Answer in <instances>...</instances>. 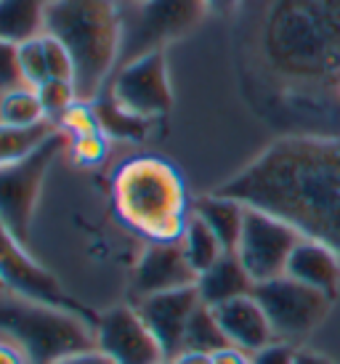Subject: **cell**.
<instances>
[{"label": "cell", "mask_w": 340, "mask_h": 364, "mask_svg": "<svg viewBox=\"0 0 340 364\" xmlns=\"http://www.w3.org/2000/svg\"><path fill=\"white\" fill-rule=\"evenodd\" d=\"M216 192L340 253V133L285 136Z\"/></svg>", "instance_id": "6da1fadb"}, {"label": "cell", "mask_w": 340, "mask_h": 364, "mask_svg": "<svg viewBox=\"0 0 340 364\" xmlns=\"http://www.w3.org/2000/svg\"><path fill=\"white\" fill-rule=\"evenodd\" d=\"M46 35L67 46L75 59V88L83 104L99 99L122 53V11L115 0H48Z\"/></svg>", "instance_id": "7a4b0ae2"}, {"label": "cell", "mask_w": 340, "mask_h": 364, "mask_svg": "<svg viewBox=\"0 0 340 364\" xmlns=\"http://www.w3.org/2000/svg\"><path fill=\"white\" fill-rule=\"evenodd\" d=\"M115 210L149 242L181 240L186 229V192L173 165L157 157L125 162L115 176Z\"/></svg>", "instance_id": "3957f363"}, {"label": "cell", "mask_w": 340, "mask_h": 364, "mask_svg": "<svg viewBox=\"0 0 340 364\" xmlns=\"http://www.w3.org/2000/svg\"><path fill=\"white\" fill-rule=\"evenodd\" d=\"M0 324L6 341L19 346L30 364H56L67 356L99 348L96 324L80 314L35 304L3 290Z\"/></svg>", "instance_id": "277c9868"}, {"label": "cell", "mask_w": 340, "mask_h": 364, "mask_svg": "<svg viewBox=\"0 0 340 364\" xmlns=\"http://www.w3.org/2000/svg\"><path fill=\"white\" fill-rule=\"evenodd\" d=\"M64 146H67V131L61 128L53 139H48L30 157L3 165V178H0L3 181V229L14 234L19 242H24L30 234L43 178L48 173L51 162L59 157Z\"/></svg>", "instance_id": "5b68a950"}, {"label": "cell", "mask_w": 340, "mask_h": 364, "mask_svg": "<svg viewBox=\"0 0 340 364\" xmlns=\"http://www.w3.org/2000/svg\"><path fill=\"white\" fill-rule=\"evenodd\" d=\"M253 298L266 311L277 338L309 335L327 316L332 301L330 295L314 290L287 274L266 279V282H255Z\"/></svg>", "instance_id": "8992f818"}, {"label": "cell", "mask_w": 340, "mask_h": 364, "mask_svg": "<svg viewBox=\"0 0 340 364\" xmlns=\"http://www.w3.org/2000/svg\"><path fill=\"white\" fill-rule=\"evenodd\" d=\"M110 96L125 112L144 120L165 114L173 107L165 48L147 51L120 64L110 80Z\"/></svg>", "instance_id": "52a82bcc"}, {"label": "cell", "mask_w": 340, "mask_h": 364, "mask_svg": "<svg viewBox=\"0 0 340 364\" xmlns=\"http://www.w3.org/2000/svg\"><path fill=\"white\" fill-rule=\"evenodd\" d=\"M300 240L303 237L290 223L280 221L271 213L248 208L240 245L234 253L240 255V261L255 282H266L287 272V261Z\"/></svg>", "instance_id": "ba28073f"}, {"label": "cell", "mask_w": 340, "mask_h": 364, "mask_svg": "<svg viewBox=\"0 0 340 364\" xmlns=\"http://www.w3.org/2000/svg\"><path fill=\"white\" fill-rule=\"evenodd\" d=\"M24 242H19L14 234H9L3 229V290L35 301V304L56 306L64 311L80 314L83 319L99 324L101 316L85 309L83 304H78L64 287L59 284V279L51 272H46L41 263H35L30 255L24 253Z\"/></svg>", "instance_id": "9c48e42d"}, {"label": "cell", "mask_w": 340, "mask_h": 364, "mask_svg": "<svg viewBox=\"0 0 340 364\" xmlns=\"http://www.w3.org/2000/svg\"><path fill=\"white\" fill-rule=\"evenodd\" d=\"M99 348L115 364H162L168 362L157 338L147 327L136 306H117L101 314L96 324Z\"/></svg>", "instance_id": "30bf717a"}, {"label": "cell", "mask_w": 340, "mask_h": 364, "mask_svg": "<svg viewBox=\"0 0 340 364\" xmlns=\"http://www.w3.org/2000/svg\"><path fill=\"white\" fill-rule=\"evenodd\" d=\"M202 306V298L197 293V284L170 290V293L149 295L136 304L139 314L144 316L147 327L157 338L162 354L168 362H176L186 348V330L194 311Z\"/></svg>", "instance_id": "8fae6325"}, {"label": "cell", "mask_w": 340, "mask_h": 364, "mask_svg": "<svg viewBox=\"0 0 340 364\" xmlns=\"http://www.w3.org/2000/svg\"><path fill=\"white\" fill-rule=\"evenodd\" d=\"M200 274L194 272L189 263L181 240H168V242H149L147 253L141 255L136 274H133V295L144 301L149 295L170 293L181 287L197 284Z\"/></svg>", "instance_id": "7c38bea8"}, {"label": "cell", "mask_w": 340, "mask_h": 364, "mask_svg": "<svg viewBox=\"0 0 340 364\" xmlns=\"http://www.w3.org/2000/svg\"><path fill=\"white\" fill-rule=\"evenodd\" d=\"M223 333L229 335L231 346H237L248 354H255L263 346L274 343V327H271L266 311L250 295H242L237 301H229L216 309Z\"/></svg>", "instance_id": "4fadbf2b"}, {"label": "cell", "mask_w": 340, "mask_h": 364, "mask_svg": "<svg viewBox=\"0 0 340 364\" xmlns=\"http://www.w3.org/2000/svg\"><path fill=\"white\" fill-rule=\"evenodd\" d=\"M285 274L292 277V279H298V282L309 284L314 290H322L324 295L335 298L340 287V253L335 247H330V245L319 242V240L303 237L295 245Z\"/></svg>", "instance_id": "5bb4252c"}, {"label": "cell", "mask_w": 340, "mask_h": 364, "mask_svg": "<svg viewBox=\"0 0 340 364\" xmlns=\"http://www.w3.org/2000/svg\"><path fill=\"white\" fill-rule=\"evenodd\" d=\"M253 287H255V279L248 274L237 253H223L211 269H205L197 277V293H200L202 304L211 309L237 301L242 295H250Z\"/></svg>", "instance_id": "9a60e30c"}, {"label": "cell", "mask_w": 340, "mask_h": 364, "mask_svg": "<svg viewBox=\"0 0 340 364\" xmlns=\"http://www.w3.org/2000/svg\"><path fill=\"white\" fill-rule=\"evenodd\" d=\"M191 213L205 221L213 229V234L221 240V245L234 253L242 237V226H245V215H248V205H242L240 200H231L223 194L213 192L205 194L200 200H194Z\"/></svg>", "instance_id": "2e32d148"}, {"label": "cell", "mask_w": 340, "mask_h": 364, "mask_svg": "<svg viewBox=\"0 0 340 364\" xmlns=\"http://www.w3.org/2000/svg\"><path fill=\"white\" fill-rule=\"evenodd\" d=\"M48 0H0V32L6 43H24L46 32Z\"/></svg>", "instance_id": "e0dca14e"}, {"label": "cell", "mask_w": 340, "mask_h": 364, "mask_svg": "<svg viewBox=\"0 0 340 364\" xmlns=\"http://www.w3.org/2000/svg\"><path fill=\"white\" fill-rule=\"evenodd\" d=\"M59 131L61 125L51 117L35 122V125H19V128L3 125L0 128V162L9 165V162L21 160V157H30Z\"/></svg>", "instance_id": "ac0fdd59"}, {"label": "cell", "mask_w": 340, "mask_h": 364, "mask_svg": "<svg viewBox=\"0 0 340 364\" xmlns=\"http://www.w3.org/2000/svg\"><path fill=\"white\" fill-rule=\"evenodd\" d=\"M181 245H184V253L189 258V263L194 266V272L202 274L205 269H211L213 263L218 261L223 253H229L221 240L213 234V229L205 221H200L194 213L186 221V229L181 234Z\"/></svg>", "instance_id": "d6986e66"}, {"label": "cell", "mask_w": 340, "mask_h": 364, "mask_svg": "<svg viewBox=\"0 0 340 364\" xmlns=\"http://www.w3.org/2000/svg\"><path fill=\"white\" fill-rule=\"evenodd\" d=\"M231 341L229 335L223 333V327L218 322L216 309L202 304L189 322L186 330V348L184 351H197V354H218L223 348H229Z\"/></svg>", "instance_id": "ffe728a7"}, {"label": "cell", "mask_w": 340, "mask_h": 364, "mask_svg": "<svg viewBox=\"0 0 340 364\" xmlns=\"http://www.w3.org/2000/svg\"><path fill=\"white\" fill-rule=\"evenodd\" d=\"M93 114L99 120V128L110 136H117V139H141L147 128H149V120L144 117H136L120 107V104L112 99L107 93V99H101L96 107H93Z\"/></svg>", "instance_id": "44dd1931"}, {"label": "cell", "mask_w": 340, "mask_h": 364, "mask_svg": "<svg viewBox=\"0 0 340 364\" xmlns=\"http://www.w3.org/2000/svg\"><path fill=\"white\" fill-rule=\"evenodd\" d=\"M48 114L43 109V102L35 88H19V91L3 93V104H0V122L19 128V125H35V122L46 120Z\"/></svg>", "instance_id": "7402d4cb"}, {"label": "cell", "mask_w": 340, "mask_h": 364, "mask_svg": "<svg viewBox=\"0 0 340 364\" xmlns=\"http://www.w3.org/2000/svg\"><path fill=\"white\" fill-rule=\"evenodd\" d=\"M35 91L41 96L46 114H48L51 120L59 122V125H61V117L80 102V99H78V88H75V82H70V80H48V82H43L41 88H35Z\"/></svg>", "instance_id": "603a6c76"}, {"label": "cell", "mask_w": 340, "mask_h": 364, "mask_svg": "<svg viewBox=\"0 0 340 364\" xmlns=\"http://www.w3.org/2000/svg\"><path fill=\"white\" fill-rule=\"evenodd\" d=\"M16 51H19L21 72L30 82V88H41L43 82L51 80L48 61H46V51H43V35L32 38V41L16 43Z\"/></svg>", "instance_id": "cb8c5ba5"}, {"label": "cell", "mask_w": 340, "mask_h": 364, "mask_svg": "<svg viewBox=\"0 0 340 364\" xmlns=\"http://www.w3.org/2000/svg\"><path fill=\"white\" fill-rule=\"evenodd\" d=\"M43 51H46V61H48L51 80L75 82V59H72V53L67 51L64 43L43 32Z\"/></svg>", "instance_id": "d4e9b609"}, {"label": "cell", "mask_w": 340, "mask_h": 364, "mask_svg": "<svg viewBox=\"0 0 340 364\" xmlns=\"http://www.w3.org/2000/svg\"><path fill=\"white\" fill-rule=\"evenodd\" d=\"M0 82H3V93L30 88V82H27L24 72H21L16 43L3 41V46H0Z\"/></svg>", "instance_id": "484cf974"}, {"label": "cell", "mask_w": 340, "mask_h": 364, "mask_svg": "<svg viewBox=\"0 0 340 364\" xmlns=\"http://www.w3.org/2000/svg\"><path fill=\"white\" fill-rule=\"evenodd\" d=\"M295 348L290 343H269L263 346L260 351L250 354V364H295Z\"/></svg>", "instance_id": "4316f807"}, {"label": "cell", "mask_w": 340, "mask_h": 364, "mask_svg": "<svg viewBox=\"0 0 340 364\" xmlns=\"http://www.w3.org/2000/svg\"><path fill=\"white\" fill-rule=\"evenodd\" d=\"M75 154L83 162H96L104 154V141H101L99 133H88V136H78L75 141Z\"/></svg>", "instance_id": "83f0119b"}, {"label": "cell", "mask_w": 340, "mask_h": 364, "mask_svg": "<svg viewBox=\"0 0 340 364\" xmlns=\"http://www.w3.org/2000/svg\"><path fill=\"white\" fill-rule=\"evenodd\" d=\"M56 364H115V362L101 348H90V351H83V354L67 356V359H61Z\"/></svg>", "instance_id": "f1b7e54d"}, {"label": "cell", "mask_w": 340, "mask_h": 364, "mask_svg": "<svg viewBox=\"0 0 340 364\" xmlns=\"http://www.w3.org/2000/svg\"><path fill=\"white\" fill-rule=\"evenodd\" d=\"M213 364H250V354L237 346H229L218 354H213Z\"/></svg>", "instance_id": "f546056e"}, {"label": "cell", "mask_w": 340, "mask_h": 364, "mask_svg": "<svg viewBox=\"0 0 340 364\" xmlns=\"http://www.w3.org/2000/svg\"><path fill=\"white\" fill-rule=\"evenodd\" d=\"M0 362L3 364H30L27 356L21 354L19 346H14L11 341H3V348H0Z\"/></svg>", "instance_id": "4dcf8cb0"}, {"label": "cell", "mask_w": 340, "mask_h": 364, "mask_svg": "<svg viewBox=\"0 0 340 364\" xmlns=\"http://www.w3.org/2000/svg\"><path fill=\"white\" fill-rule=\"evenodd\" d=\"M173 364H213V354H197V351H184Z\"/></svg>", "instance_id": "1f68e13d"}, {"label": "cell", "mask_w": 340, "mask_h": 364, "mask_svg": "<svg viewBox=\"0 0 340 364\" xmlns=\"http://www.w3.org/2000/svg\"><path fill=\"white\" fill-rule=\"evenodd\" d=\"M295 364H335V362H330L327 356L314 354V351H298L295 354Z\"/></svg>", "instance_id": "d6a6232c"}, {"label": "cell", "mask_w": 340, "mask_h": 364, "mask_svg": "<svg viewBox=\"0 0 340 364\" xmlns=\"http://www.w3.org/2000/svg\"><path fill=\"white\" fill-rule=\"evenodd\" d=\"M205 6L211 11H216V14H226V11H231L237 6V0H205Z\"/></svg>", "instance_id": "836d02e7"}, {"label": "cell", "mask_w": 340, "mask_h": 364, "mask_svg": "<svg viewBox=\"0 0 340 364\" xmlns=\"http://www.w3.org/2000/svg\"><path fill=\"white\" fill-rule=\"evenodd\" d=\"M130 3H147V0H130Z\"/></svg>", "instance_id": "e575fe53"}, {"label": "cell", "mask_w": 340, "mask_h": 364, "mask_svg": "<svg viewBox=\"0 0 340 364\" xmlns=\"http://www.w3.org/2000/svg\"><path fill=\"white\" fill-rule=\"evenodd\" d=\"M162 364H173V362H162Z\"/></svg>", "instance_id": "d590c367"}]
</instances>
